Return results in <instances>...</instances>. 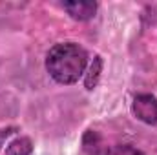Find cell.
I'll return each mask as SVG.
<instances>
[{
    "mask_svg": "<svg viewBox=\"0 0 157 155\" xmlns=\"http://www.w3.org/2000/svg\"><path fill=\"white\" fill-rule=\"evenodd\" d=\"M88 66V53L77 42H59L46 55V71L59 84L78 82Z\"/></svg>",
    "mask_w": 157,
    "mask_h": 155,
    "instance_id": "cell-1",
    "label": "cell"
},
{
    "mask_svg": "<svg viewBox=\"0 0 157 155\" xmlns=\"http://www.w3.org/2000/svg\"><path fill=\"white\" fill-rule=\"evenodd\" d=\"M132 112L141 122L154 126L157 124V99L148 93L137 95L132 102Z\"/></svg>",
    "mask_w": 157,
    "mask_h": 155,
    "instance_id": "cell-2",
    "label": "cell"
},
{
    "mask_svg": "<svg viewBox=\"0 0 157 155\" xmlns=\"http://www.w3.org/2000/svg\"><path fill=\"white\" fill-rule=\"evenodd\" d=\"M82 150L86 155H110L112 148L104 142L102 135L97 130H86L82 135Z\"/></svg>",
    "mask_w": 157,
    "mask_h": 155,
    "instance_id": "cell-3",
    "label": "cell"
},
{
    "mask_svg": "<svg viewBox=\"0 0 157 155\" xmlns=\"http://www.w3.org/2000/svg\"><path fill=\"white\" fill-rule=\"evenodd\" d=\"M62 9L78 22H86L91 20L97 13V4L95 2H64Z\"/></svg>",
    "mask_w": 157,
    "mask_h": 155,
    "instance_id": "cell-4",
    "label": "cell"
},
{
    "mask_svg": "<svg viewBox=\"0 0 157 155\" xmlns=\"http://www.w3.org/2000/svg\"><path fill=\"white\" fill-rule=\"evenodd\" d=\"M101 73H102V57L101 55H95L93 60L90 62L88 66V71L84 73V88L88 91H93L99 84V78H101Z\"/></svg>",
    "mask_w": 157,
    "mask_h": 155,
    "instance_id": "cell-5",
    "label": "cell"
},
{
    "mask_svg": "<svg viewBox=\"0 0 157 155\" xmlns=\"http://www.w3.org/2000/svg\"><path fill=\"white\" fill-rule=\"evenodd\" d=\"M33 153V142L29 137H17L7 142L4 155H31Z\"/></svg>",
    "mask_w": 157,
    "mask_h": 155,
    "instance_id": "cell-6",
    "label": "cell"
},
{
    "mask_svg": "<svg viewBox=\"0 0 157 155\" xmlns=\"http://www.w3.org/2000/svg\"><path fill=\"white\" fill-rule=\"evenodd\" d=\"M110 155H143V152H139L132 144H119L115 148H112Z\"/></svg>",
    "mask_w": 157,
    "mask_h": 155,
    "instance_id": "cell-7",
    "label": "cell"
},
{
    "mask_svg": "<svg viewBox=\"0 0 157 155\" xmlns=\"http://www.w3.org/2000/svg\"><path fill=\"white\" fill-rule=\"evenodd\" d=\"M18 131V128H15V126H9V128H2L0 130V148L4 146V142L11 137V135H15Z\"/></svg>",
    "mask_w": 157,
    "mask_h": 155,
    "instance_id": "cell-8",
    "label": "cell"
}]
</instances>
